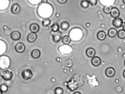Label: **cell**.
<instances>
[{
    "label": "cell",
    "instance_id": "f546056e",
    "mask_svg": "<svg viewBox=\"0 0 125 94\" xmlns=\"http://www.w3.org/2000/svg\"><path fill=\"white\" fill-rule=\"evenodd\" d=\"M81 94L80 92H76L74 93V94Z\"/></svg>",
    "mask_w": 125,
    "mask_h": 94
},
{
    "label": "cell",
    "instance_id": "ac0fdd59",
    "mask_svg": "<svg viewBox=\"0 0 125 94\" xmlns=\"http://www.w3.org/2000/svg\"><path fill=\"white\" fill-rule=\"evenodd\" d=\"M60 27H61V30H64V31H66L69 29L70 28V23L67 22H63L61 23V25H60Z\"/></svg>",
    "mask_w": 125,
    "mask_h": 94
},
{
    "label": "cell",
    "instance_id": "7c38bea8",
    "mask_svg": "<svg viewBox=\"0 0 125 94\" xmlns=\"http://www.w3.org/2000/svg\"><path fill=\"white\" fill-rule=\"evenodd\" d=\"M101 60L100 59V57H94L91 59V64L94 66V67H98L101 64Z\"/></svg>",
    "mask_w": 125,
    "mask_h": 94
},
{
    "label": "cell",
    "instance_id": "2e32d148",
    "mask_svg": "<svg viewBox=\"0 0 125 94\" xmlns=\"http://www.w3.org/2000/svg\"><path fill=\"white\" fill-rule=\"evenodd\" d=\"M31 56L33 57V59H39L41 56V52L38 49H35V50H33L31 52Z\"/></svg>",
    "mask_w": 125,
    "mask_h": 94
},
{
    "label": "cell",
    "instance_id": "83f0119b",
    "mask_svg": "<svg viewBox=\"0 0 125 94\" xmlns=\"http://www.w3.org/2000/svg\"><path fill=\"white\" fill-rule=\"evenodd\" d=\"M89 4L91 5V6H96L98 3V1L97 0H90V1H88Z\"/></svg>",
    "mask_w": 125,
    "mask_h": 94
},
{
    "label": "cell",
    "instance_id": "8992f818",
    "mask_svg": "<svg viewBox=\"0 0 125 94\" xmlns=\"http://www.w3.org/2000/svg\"><path fill=\"white\" fill-rule=\"evenodd\" d=\"M20 10H21V7L17 3L13 4L11 6V12L14 14H18L20 12Z\"/></svg>",
    "mask_w": 125,
    "mask_h": 94
},
{
    "label": "cell",
    "instance_id": "4dcf8cb0",
    "mask_svg": "<svg viewBox=\"0 0 125 94\" xmlns=\"http://www.w3.org/2000/svg\"><path fill=\"white\" fill-rule=\"evenodd\" d=\"M0 94H3V92H2L1 91V90H0Z\"/></svg>",
    "mask_w": 125,
    "mask_h": 94
},
{
    "label": "cell",
    "instance_id": "d6986e66",
    "mask_svg": "<svg viewBox=\"0 0 125 94\" xmlns=\"http://www.w3.org/2000/svg\"><path fill=\"white\" fill-rule=\"evenodd\" d=\"M51 31L54 32V33H56V32H58L59 30H60V26L57 23H54L53 25L51 26Z\"/></svg>",
    "mask_w": 125,
    "mask_h": 94
},
{
    "label": "cell",
    "instance_id": "7a4b0ae2",
    "mask_svg": "<svg viewBox=\"0 0 125 94\" xmlns=\"http://www.w3.org/2000/svg\"><path fill=\"white\" fill-rule=\"evenodd\" d=\"M1 76L3 80H6V81H10L13 78V75L11 71L6 70H3V71H1Z\"/></svg>",
    "mask_w": 125,
    "mask_h": 94
},
{
    "label": "cell",
    "instance_id": "9c48e42d",
    "mask_svg": "<svg viewBox=\"0 0 125 94\" xmlns=\"http://www.w3.org/2000/svg\"><path fill=\"white\" fill-rule=\"evenodd\" d=\"M21 35L18 31H13L11 34V38L14 41H18L21 38Z\"/></svg>",
    "mask_w": 125,
    "mask_h": 94
},
{
    "label": "cell",
    "instance_id": "e0dca14e",
    "mask_svg": "<svg viewBox=\"0 0 125 94\" xmlns=\"http://www.w3.org/2000/svg\"><path fill=\"white\" fill-rule=\"evenodd\" d=\"M106 37V34L104 31H99L97 34V38L99 40H101V41H103V40H105Z\"/></svg>",
    "mask_w": 125,
    "mask_h": 94
},
{
    "label": "cell",
    "instance_id": "7402d4cb",
    "mask_svg": "<svg viewBox=\"0 0 125 94\" xmlns=\"http://www.w3.org/2000/svg\"><path fill=\"white\" fill-rule=\"evenodd\" d=\"M51 21L48 18L43 20V21L42 22V24H43V26L44 27H48V26H49L51 24Z\"/></svg>",
    "mask_w": 125,
    "mask_h": 94
},
{
    "label": "cell",
    "instance_id": "484cf974",
    "mask_svg": "<svg viewBox=\"0 0 125 94\" xmlns=\"http://www.w3.org/2000/svg\"><path fill=\"white\" fill-rule=\"evenodd\" d=\"M64 90L61 87H57L54 90V94H63Z\"/></svg>",
    "mask_w": 125,
    "mask_h": 94
},
{
    "label": "cell",
    "instance_id": "277c9868",
    "mask_svg": "<svg viewBox=\"0 0 125 94\" xmlns=\"http://www.w3.org/2000/svg\"><path fill=\"white\" fill-rule=\"evenodd\" d=\"M26 50L25 45L21 42H19L15 46V50L18 53H23Z\"/></svg>",
    "mask_w": 125,
    "mask_h": 94
},
{
    "label": "cell",
    "instance_id": "d4e9b609",
    "mask_svg": "<svg viewBox=\"0 0 125 94\" xmlns=\"http://www.w3.org/2000/svg\"><path fill=\"white\" fill-rule=\"evenodd\" d=\"M111 9H112V6H105V7H104L103 8V12L104 13H105V14H110L111 11Z\"/></svg>",
    "mask_w": 125,
    "mask_h": 94
},
{
    "label": "cell",
    "instance_id": "6da1fadb",
    "mask_svg": "<svg viewBox=\"0 0 125 94\" xmlns=\"http://www.w3.org/2000/svg\"><path fill=\"white\" fill-rule=\"evenodd\" d=\"M11 65V60L10 57L6 55H2L0 57V69L6 70Z\"/></svg>",
    "mask_w": 125,
    "mask_h": 94
},
{
    "label": "cell",
    "instance_id": "603a6c76",
    "mask_svg": "<svg viewBox=\"0 0 125 94\" xmlns=\"http://www.w3.org/2000/svg\"><path fill=\"white\" fill-rule=\"evenodd\" d=\"M0 90L3 93L6 92L8 90V86L6 84H4V83L1 85H0Z\"/></svg>",
    "mask_w": 125,
    "mask_h": 94
},
{
    "label": "cell",
    "instance_id": "30bf717a",
    "mask_svg": "<svg viewBox=\"0 0 125 94\" xmlns=\"http://www.w3.org/2000/svg\"><path fill=\"white\" fill-rule=\"evenodd\" d=\"M30 30L31 33H37L40 31V26L37 23H32L30 26Z\"/></svg>",
    "mask_w": 125,
    "mask_h": 94
},
{
    "label": "cell",
    "instance_id": "9a60e30c",
    "mask_svg": "<svg viewBox=\"0 0 125 94\" xmlns=\"http://www.w3.org/2000/svg\"><path fill=\"white\" fill-rule=\"evenodd\" d=\"M117 32H118V31H117L116 29L112 28H110L109 30L108 35L109 36V37L115 38L117 35Z\"/></svg>",
    "mask_w": 125,
    "mask_h": 94
},
{
    "label": "cell",
    "instance_id": "ffe728a7",
    "mask_svg": "<svg viewBox=\"0 0 125 94\" xmlns=\"http://www.w3.org/2000/svg\"><path fill=\"white\" fill-rule=\"evenodd\" d=\"M62 43H64V45H69L71 43V38H70L69 36H64V37L62 38Z\"/></svg>",
    "mask_w": 125,
    "mask_h": 94
},
{
    "label": "cell",
    "instance_id": "8fae6325",
    "mask_svg": "<svg viewBox=\"0 0 125 94\" xmlns=\"http://www.w3.org/2000/svg\"><path fill=\"white\" fill-rule=\"evenodd\" d=\"M37 39V35L36 33H30L27 36V40L29 43H34Z\"/></svg>",
    "mask_w": 125,
    "mask_h": 94
},
{
    "label": "cell",
    "instance_id": "3957f363",
    "mask_svg": "<svg viewBox=\"0 0 125 94\" xmlns=\"http://www.w3.org/2000/svg\"><path fill=\"white\" fill-rule=\"evenodd\" d=\"M22 77L24 80H30L33 77V73L29 69H26V70H23L22 72Z\"/></svg>",
    "mask_w": 125,
    "mask_h": 94
},
{
    "label": "cell",
    "instance_id": "ba28073f",
    "mask_svg": "<svg viewBox=\"0 0 125 94\" xmlns=\"http://www.w3.org/2000/svg\"><path fill=\"white\" fill-rule=\"evenodd\" d=\"M115 70L114 69L113 67H108V69L105 70V74L109 78H111V77H114L115 75Z\"/></svg>",
    "mask_w": 125,
    "mask_h": 94
},
{
    "label": "cell",
    "instance_id": "52a82bcc",
    "mask_svg": "<svg viewBox=\"0 0 125 94\" xmlns=\"http://www.w3.org/2000/svg\"><path fill=\"white\" fill-rule=\"evenodd\" d=\"M110 14H111V17L113 18L114 19L118 18H119V14H120V12H119V10H118L117 8L112 7Z\"/></svg>",
    "mask_w": 125,
    "mask_h": 94
},
{
    "label": "cell",
    "instance_id": "5b68a950",
    "mask_svg": "<svg viewBox=\"0 0 125 94\" xmlns=\"http://www.w3.org/2000/svg\"><path fill=\"white\" fill-rule=\"evenodd\" d=\"M123 24V21L122 19L118 18L114 19L113 21V25L115 27V28H119L122 26Z\"/></svg>",
    "mask_w": 125,
    "mask_h": 94
},
{
    "label": "cell",
    "instance_id": "5bb4252c",
    "mask_svg": "<svg viewBox=\"0 0 125 94\" xmlns=\"http://www.w3.org/2000/svg\"><path fill=\"white\" fill-rule=\"evenodd\" d=\"M86 55L89 58H93L94 57H95L96 55L95 50L93 48H89L86 51Z\"/></svg>",
    "mask_w": 125,
    "mask_h": 94
},
{
    "label": "cell",
    "instance_id": "4fadbf2b",
    "mask_svg": "<svg viewBox=\"0 0 125 94\" xmlns=\"http://www.w3.org/2000/svg\"><path fill=\"white\" fill-rule=\"evenodd\" d=\"M52 38H53V41L54 43H58L62 40V36H61V33H59V32H56L53 34L52 35Z\"/></svg>",
    "mask_w": 125,
    "mask_h": 94
},
{
    "label": "cell",
    "instance_id": "44dd1931",
    "mask_svg": "<svg viewBox=\"0 0 125 94\" xmlns=\"http://www.w3.org/2000/svg\"><path fill=\"white\" fill-rule=\"evenodd\" d=\"M117 35L118 38L120 39H125V31L123 30H120L117 32Z\"/></svg>",
    "mask_w": 125,
    "mask_h": 94
},
{
    "label": "cell",
    "instance_id": "4316f807",
    "mask_svg": "<svg viewBox=\"0 0 125 94\" xmlns=\"http://www.w3.org/2000/svg\"><path fill=\"white\" fill-rule=\"evenodd\" d=\"M65 65L67 67H68V68H70L73 66V61L72 60H70V59H68V60H67L65 62Z\"/></svg>",
    "mask_w": 125,
    "mask_h": 94
},
{
    "label": "cell",
    "instance_id": "cb8c5ba5",
    "mask_svg": "<svg viewBox=\"0 0 125 94\" xmlns=\"http://www.w3.org/2000/svg\"><path fill=\"white\" fill-rule=\"evenodd\" d=\"M89 6H90V4H89L88 1H86V0H83L81 1V6L83 8H88Z\"/></svg>",
    "mask_w": 125,
    "mask_h": 94
},
{
    "label": "cell",
    "instance_id": "f1b7e54d",
    "mask_svg": "<svg viewBox=\"0 0 125 94\" xmlns=\"http://www.w3.org/2000/svg\"><path fill=\"white\" fill-rule=\"evenodd\" d=\"M58 2L60 4H65L67 2V0H58Z\"/></svg>",
    "mask_w": 125,
    "mask_h": 94
}]
</instances>
